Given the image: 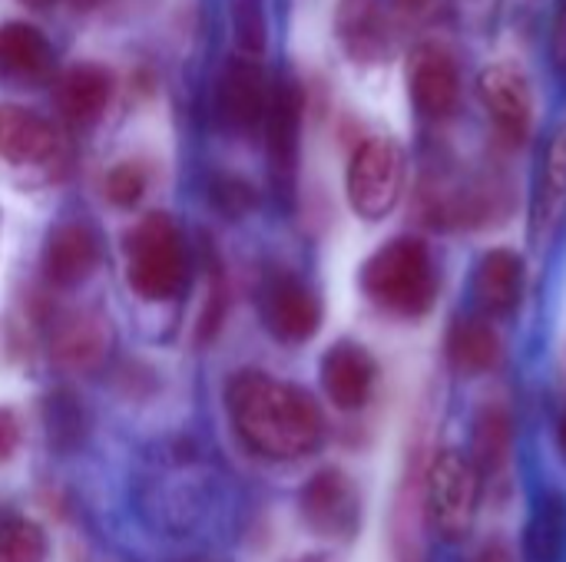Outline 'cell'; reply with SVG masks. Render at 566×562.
Masks as SVG:
<instances>
[{"instance_id": "cell-26", "label": "cell", "mask_w": 566, "mask_h": 562, "mask_svg": "<svg viewBox=\"0 0 566 562\" xmlns=\"http://www.w3.org/2000/svg\"><path fill=\"white\" fill-rule=\"evenodd\" d=\"M232 33L239 43V53L259 56L269 43V23H265V0H229Z\"/></svg>"}, {"instance_id": "cell-10", "label": "cell", "mask_w": 566, "mask_h": 562, "mask_svg": "<svg viewBox=\"0 0 566 562\" xmlns=\"http://www.w3.org/2000/svg\"><path fill=\"white\" fill-rule=\"evenodd\" d=\"M478 89L497 132L507 142H524L534 123V96L521 66H511V63L488 66L478 79Z\"/></svg>"}, {"instance_id": "cell-20", "label": "cell", "mask_w": 566, "mask_h": 562, "mask_svg": "<svg viewBox=\"0 0 566 562\" xmlns=\"http://www.w3.org/2000/svg\"><path fill=\"white\" fill-rule=\"evenodd\" d=\"M335 33L352 60L371 63L385 53L388 26L378 0H338L335 7Z\"/></svg>"}, {"instance_id": "cell-17", "label": "cell", "mask_w": 566, "mask_h": 562, "mask_svg": "<svg viewBox=\"0 0 566 562\" xmlns=\"http://www.w3.org/2000/svg\"><path fill=\"white\" fill-rule=\"evenodd\" d=\"M408 86H411L415 106L424 116H431V119H441V116L454 113L458 96H461L458 66H454V60L441 46L415 50L411 70H408Z\"/></svg>"}, {"instance_id": "cell-31", "label": "cell", "mask_w": 566, "mask_h": 562, "mask_svg": "<svg viewBox=\"0 0 566 562\" xmlns=\"http://www.w3.org/2000/svg\"><path fill=\"white\" fill-rule=\"evenodd\" d=\"M474 562H517V560H514V550H511V543H504V540H494V543H488V547L478 553V560Z\"/></svg>"}, {"instance_id": "cell-9", "label": "cell", "mask_w": 566, "mask_h": 562, "mask_svg": "<svg viewBox=\"0 0 566 562\" xmlns=\"http://www.w3.org/2000/svg\"><path fill=\"white\" fill-rule=\"evenodd\" d=\"M302 116H305V89L295 76H282L272 86V103L265 116V142L272 172L282 185L295 182L298 146H302Z\"/></svg>"}, {"instance_id": "cell-25", "label": "cell", "mask_w": 566, "mask_h": 562, "mask_svg": "<svg viewBox=\"0 0 566 562\" xmlns=\"http://www.w3.org/2000/svg\"><path fill=\"white\" fill-rule=\"evenodd\" d=\"M46 411V437L56 450H73L83 441V407L70 391H53L43 404Z\"/></svg>"}, {"instance_id": "cell-6", "label": "cell", "mask_w": 566, "mask_h": 562, "mask_svg": "<svg viewBox=\"0 0 566 562\" xmlns=\"http://www.w3.org/2000/svg\"><path fill=\"white\" fill-rule=\"evenodd\" d=\"M259 311H262V325L269 328V335L285 344H302L315 338V331L322 328L318 295L298 275H289V272H275L265 278L262 295H259Z\"/></svg>"}, {"instance_id": "cell-5", "label": "cell", "mask_w": 566, "mask_h": 562, "mask_svg": "<svg viewBox=\"0 0 566 562\" xmlns=\"http://www.w3.org/2000/svg\"><path fill=\"white\" fill-rule=\"evenodd\" d=\"M401 185H405L401 146L388 136L365 139L348 162V202H352V209L368 222L385 219L398 205Z\"/></svg>"}, {"instance_id": "cell-18", "label": "cell", "mask_w": 566, "mask_h": 562, "mask_svg": "<svg viewBox=\"0 0 566 562\" xmlns=\"http://www.w3.org/2000/svg\"><path fill=\"white\" fill-rule=\"evenodd\" d=\"M56 129L27 106H0V156L10 166H43L56 156Z\"/></svg>"}, {"instance_id": "cell-19", "label": "cell", "mask_w": 566, "mask_h": 562, "mask_svg": "<svg viewBox=\"0 0 566 562\" xmlns=\"http://www.w3.org/2000/svg\"><path fill=\"white\" fill-rule=\"evenodd\" d=\"M524 295V258L511 248H491L474 272V298L488 315H511Z\"/></svg>"}, {"instance_id": "cell-15", "label": "cell", "mask_w": 566, "mask_h": 562, "mask_svg": "<svg viewBox=\"0 0 566 562\" xmlns=\"http://www.w3.org/2000/svg\"><path fill=\"white\" fill-rule=\"evenodd\" d=\"M113 331L109 321L96 311H70L60 315L50 328V354L73 371L96 368L109 351Z\"/></svg>"}, {"instance_id": "cell-13", "label": "cell", "mask_w": 566, "mask_h": 562, "mask_svg": "<svg viewBox=\"0 0 566 562\" xmlns=\"http://www.w3.org/2000/svg\"><path fill=\"white\" fill-rule=\"evenodd\" d=\"M40 262L53 288H76L99 265V235L86 222H60L46 235Z\"/></svg>"}, {"instance_id": "cell-8", "label": "cell", "mask_w": 566, "mask_h": 562, "mask_svg": "<svg viewBox=\"0 0 566 562\" xmlns=\"http://www.w3.org/2000/svg\"><path fill=\"white\" fill-rule=\"evenodd\" d=\"M272 79L265 76L262 63L245 53H232L226 60L219 79V116L232 132H255L265 126L269 103H272Z\"/></svg>"}, {"instance_id": "cell-21", "label": "cell", "mask_w": 566, "mask_h": 562, "mask_svg": "<svg viewBox=\"0 0 566 562\" xmlns=\"http://www.w3.org/2000/svg\"><path fill=\"white\" fill-rule=\"evenodd\" d=\"M511 454H514V421L507 407L488 404L474 421L468 460L478 470V477H501L511 467Z\"/></svg>"}, {"instance_id": "cell-14", "label": "cell", "mask_w": 566, "mask_h": 562, "mask_svg": "<svg viewBox=\"0 0 566 562\" xmlns=\"http://www.w3.org/2000/svg\"><path fill=\"white\" fill-rule=\"evenodd\" d=\"M378 381V364L368 348L355 341H338L322 358V388L338 411H361L371 401Z\"/></svg>"}, {"instance_id": "cell-2", "label": "cell", "mask_w": 566, "mask_h": 562, "mask_svg": "<svg viewBox=\"0 0 566 562\" xmlns=\"http://www.w3.org/2000/svg\"><path fill=\"white\" fill-rule=\"evenodd\" d=\"M365 295L398 318H421L438 298V268L421 238L401 235L361 265Z\"/></svg>"}, {"instance_id": "cell-7", "label": "cell", "mask_w": 566, "mask_h": 562, "mask_svg": "<svg viewBox=\"0 0 566 562\" xmlns=\"http://www.w3.org/2000/svg\"><path fill=\"white\" fill-rule=\"evenodd\" d=\"M302 517L312 533L325 540H352L361 527V497L348 474L328 467L318 470L302 490Z\"/></svg>"}, {"instance_id": "cell-1", "label": "cell", "mask_w": 566, "mask_h": 562, "mask_svg": "<svg viewBox=\"0 0 566 562\" xmlns=\"http://www.w3.org/2000/svg\"><path fill=\"white\" fill-rule=\"evenodd\" d=\"M226 407L242 444L269 460L308 457L325 441V417L315 397L262 371H239L226 388Z\"/></svg>"}, {"instance_id": "cell-35", "label": "cell", "mask_w": 566, "mask_h": 562, "mask_svg": "<svg viewBox=\"0 0 566 562\" xmlns=\"http://www.w3.org/2000/svg\"><path fill=\"white\" fill-rule=\"evenodd\" d=\"M405 7H421V3H428V0H401Z\"/></svg>"}, {"instance_id": "cell-27", "label": "cell", "mask_w": 566, "mask_h": 562, "mask_svg": "<svg viewBox=\"0 0 566 562\" xmlns=\"http://www.w3.org/2000/svg\"><path fill=\"white\" fill-rule=\"evenodd\" d=\"M146 185H149V172L143 162H119L106 172V182H103V192L106 199L116 205V209H133L143 195H146Z\"/></svg>"}, {"instance_id": "cell-34", "label": "cell", "mask_w": 566, "mask_h": 562, "mask_svg": "<svg viewBox=\"0 0 566 562\" xmlns=\"http://www.w3.org/2000/svg\"><path fill=\"white\" fill-rule=\"evenodd\" d=\"M557 437H560V450L566 454V414H564V421H560V434H557Z\"/></svg>"}, {"instance_id": "cell-29", "label": "cell", "mask_w": 566, "mask_h": 562, "mask_svg": "<svg viewBox=\"0 0 566 562\" xmlns=\"http://www.w3.org/2000/svg\"><path fill=\"white\" fill-rule=\"evenodd\" d=\"M20 447V421L10 407H0V464H7Z\"/></svg>"}, {"instance_id": "cell-11", "label": "cell", "mask_w": 566, "mask_h": 562, "mask_svg": "<svg viewBox=\"0 0 566 562\" xmlns=\"http://www.w3.org/2000/svg\"><path fill=\"white\" fill-rule=\"evenodd\" d=\"M56 79L50 40L27 20L0 23V83L33 89Z\"/></svg>"}, {"instance_id": "cell-23", "label": "cell", "mask_w": 566, "mask_h": 562, "mask_svg": "<svg viewBox=\"0 0 566 562\" xmlns=\"http://www.w3.org/2000/svg\"><path fill=\"white\" fill-rule=\"evenodd\" d=\"M524 553L531 562H560L566 556V497L551 490L537 500L524 533Z\"/></svg>"}, {"instance_id": "cell-3", "label": "cell", "mask_w": 566, "mask_h": 562, "mask_svg": "<svg viewBox=\"0 0 566 562\" xmlns=\"http://www.w3.org/2000/svg\"><path fill=\"white\" fill-rule=\"evenodd\" d=\"M126 282L143 301H172L189 285V255L169 212H149L126 232Z\"/></svg>"}, {"instance_id": "cell-33", "label": "cell", "mask_w": 566, "mask_h": 562, "mask_svg": "<svg viewBox=\"0 0 566 562\" xmlns=\"http://www.w3.org/2000/svg\"><path fill=\"white\" fill-rule=\"evenodd\" d=\"M103 0H73V7H80V10H93V7H99Z\"/></svg>"}, {"instance_id": "cell-28", "label": "cell", "mask_w": 566, "mask_h": 562, "mask_svg": "<svg viewBox=\"0 0 566 562\" xmlns=\"http://www.w3.org/2000/svg\"><path fill=\"white\" fill-rule=\"evenodd\" d=\"M212 202H216V209H219L226 219H242L245 212L255 209L259 195H255L252 182H245L242 176L222 172V176L212 179Z\"/></svg>"}, {"instance_id": "cell-30", "label": "cell", "mask_w": 566, "mask_h": 562, "mask_svg": "<svg viewBox=\"0 0 566 562\" xmlns=\"http://www.w3.org/2000/svg\"><path fill=\"white\" fill-rule=\"evenodd\" d=\"M551 53H554V66H557V73L566 79V0H557V10H554Z\"/></svg>"}, {"instance_id": "cell-4", "label": "cell", "mask_w": 566, "mask_h": 562, "mask_svg": "<svg viewBox=\"0 0 566 562\" xmlns=\"http://www.w3.org/2000/svg\"><path fill=\"white\" fill-rule=\"evenodd\" d=\"M478 494H481V477L471 467V460L458 450H441L431 460L424 480L431 530L448 543L464 540L478 513Z\"/></svg>"}, {"instance_id": "cell-12", "label": "cell", "mask_w": 566, "mask_h": 562, "mask_svg": "<svg viewBox=\"0 0 566 562\" xmlns=\"http://www.w3.org/2000/svg\"><path fill=\"white\" fill-rule=\"evenodd\" d=\"M113 93H116L113 73L103 63H93V60L73 63V66L60 70L56 79H53L56 113L73 126L96 123L106 113V106L113 103Z\"/></svg>"}, {"instance_id": "cell-22", "label": "cell", "mask_w": 566, "mask_h": 562, "mask_svg": "<svg viewBox=\"0 0 566 562\" xmlns=\"http://www.w3.org/2000/svg\"><path fill=\"white\" fill-rule=\"evenodd\" d=\"M448 358L461 374H484L501 361V338L488 321L458 318L448 331Z\"/></svg>"}, {"instance_id": "cell-32", "label": "cell", "mask_w": 566, "mask_h": 562, "mask_svg": "<svg viewBox=\"0 0 566 562\" xmlns=\"http://www.w3.org/2000/svg\"><path fill=\"white\" fill-rule=\"evenodd\" d=\"M17 3H23V7H33V10H40V7H50V3H56V0H17Z\"/></svg>"}, {"instance_id": "cell-24", "label": "cell", "mask_w": 566, "mask_h": 562, "mask_svg": "<svg viewBox=\"0 0 566 562\" xmlns=\"http://www.w3.org/2000/svg\"><path fill=\"white\" fill-rule=\"evenodd\" d=\"M46 533L20 513H0V562H46Z\"/></svg>"}, {"instance_id": "cell-16", "label": "cell", "mask_w": 566, "mask_h": 562, "mask_svg": "<svg viewBox=\"0 0 566 562\" xmlns=\"http://www.w3.org/2000/svg\"><path fill=\"white\" fill-rule=\"evenodd\" d=\"M566 215V123H560L547 142L544 166L531 205V238L537 245L551 242Z\"/></svg>"}]
</instances>
